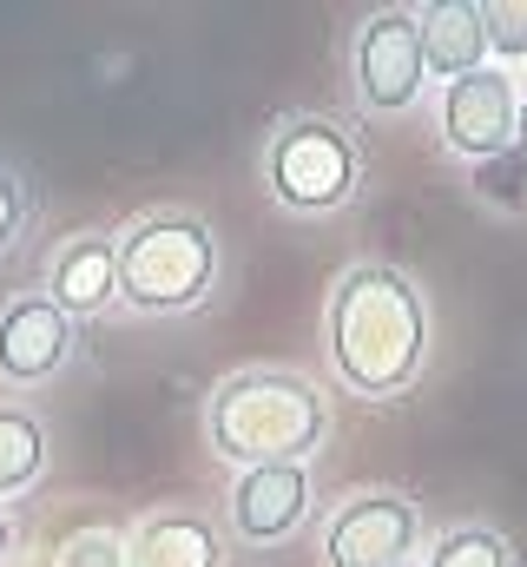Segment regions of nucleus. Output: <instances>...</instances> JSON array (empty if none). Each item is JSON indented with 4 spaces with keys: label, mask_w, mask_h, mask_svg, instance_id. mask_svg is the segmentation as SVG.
<instances>
[{
    "label": "nucleus",
    "mask_w": 527,
    "mask_h": 567,
    "mask_svg": "<svg viewBox=\"0 0 527 567\" xmlns=\"http://www.w3.org/2000/svg\"><path fill=\"white\" fill-rule=\"evenodd\" d=\"M73 357V323L46 297H13L0 310V377L7 383H46Z\"/></svg>",
    "instance_id": "9"
},
{
    "label": "nucleus",
    "mask_w": 527,
    "mask_h": 567,
    "mask_svg": "<svg viewBox=\"0 0 527 567\" xmlns=\"http://www.w3.org/2000/svg\"><path fill=\"white\" fill-rule=\"evenodd\" d=\"M428 567H515V548L495 535V528H448L442 542H435V555H428Z\"/></svg>",
    "instance_id": "14"
},
{
    "label": "nucleus",
    "mask_w": 527,
    "mask_h": 567,
    "mask_svg": "<svg viewBox=\"0 0 527 567\" xmlns=\"http://www.w3.org/2000/svg\"><path fill=\"white\" fill-rule=\"evenodd\" d=\"M113 297H120V251H113V238H100V231H73V238L53 251L46 303L73 323V317H100Z\"/></svg>",
    "instance_id": "10"
},
{
    "label": "nucleus",
    "mask_w": 527,
    "mask_h": 567,
    "mask_svg": "<svg viewBox=\"0 0 527 567\" xmlns=\"http://www.w3.org/2000/svg\"><path fill=\"white\" fill-rule=\"evenodd\" d=\"M323 337H330V370L350 383V396L390 403L415 383L428 357V303L395 265H350L330 290Z\"/></svg>",
    "instance_id": "1"
},
{
    "label": "nucleus",
    "mask_w": 527,
    "mask_h": 567,
    "mask_svg": "<svg viewBox=\"0 0 527 567\" xmlns=\"http://www.w3.org/2000/svg\"><path fill=\"white\" fill-rule=\"evenodd\" d=\"M350 66H356V93H363L370 113H409L422 100V80H428V66H422V20L402 13V7L370 13L356 27Z\"/></svg>",
    "instance_id": "5"
},
{
    "label": "nucleus",
    "mask_w": 527,
    "mask_h": 567,
    "mask_svg": "<svg viewBox=\"0 0 527 567\" xmlns=\"http://www.w3.org/2000/svg\"><path fill=\"white\" fill-rule=\"evenodd\" d=\"M120 567H225V542L198 508H152L126 535Z\"/></svg>",
    "instance_id": "11"
},
{
    "label": "nucleus",
    "mask_w": 527,
    "mask_h": 567,
    "mask_svg": "<svg viewBox=\"0 0 527 567\" xmlns=\"http://www.w3.org/2000/svg\"><path fill=\"white\" fill-rule=\"evenodd\" d=\"M515 152L527 158V93H521V113H515Z\"/></svg>",
    "instance_id": "18"
},
{
    "label": "nucleus",
    "mask_w": 527,
    "mask_h": 567,
    "mask_svg": "<svg viewBox=\"0 0 527 567\" xmlns=\"http://www.w3.org/2000/svg\"><path fill=\"white\" fill-rule=\"evenodd\" d=\"M27 212H33V192H27V178L0 165V251H7V245L27 231Z\"/></svg>",
    "instance_id": "17"
},
{
    "label": "nucleus",
    "mask_w": 527,
    "mask_h": 567,
    "mask_svg": "<svg viewBox=\"0 0 527 567\" xmlns=\"http://www.w3.org/2000/svg\"><path fill=\"white\" fill-rule=\"evenodd\" d=\"M40 468H46V429H40V416L0 403V495L33 488Z\"/></svg>",
    "instance_id": "13"
},
{
    "label": "nucleus",
    "mask_w": 527,
    "mask_h": 567,
    "mask_svg": "<svg viewBox=\"0 0 527 567\" xmlns=\"http://www.w3.org/2000/svg\"><path fill=\"white\" fill-rule=\"evenodd\" d=\"M7 548H13V522L0 515V561H7Z\"/></svg>",
    "instance_id": "19"
},
{
    "label": "nucleus",
    "mask_w": 527,
    "mask_h": 567,
    "mask_svg": "<svg viewBox=\"0 0 527 567\" xmlns=\"http://www.w3.org/2000/svg\"><path fill=\"white\" fill-rule=\"evenodd\" d=\"M415 542H422L415 502L376 488V495H350V502L330 515V528H323V561L330 567H409Z\"/></svg>",
    "instance_id": "6"
},
{
    "label": "nucleus",
    "mask_w": 527,
    "mask_h": 567,
    "mask_svg": "<svg viewBox=\"0 0 527 567\" xmlns=\"http://www.w3.org/2000/svg\"><path fill=\"white\" fill-rule=\"evenodd\" d=\"M475 198L502 205V212H527V158L521 152H495L475 165Z\"/></svg>",
    "instance_id": "15"
},
{
    "label": "nucleus",
    "mask_w": 527,
    "mask_h": 567,
    "mask_svg": "<svg viewBox=\"0 0 527 567\" xmlns=\"http://www.w3.org/2000/svg\"><path fill=\"white\" fill-rule=\"evenodd\" d=\"M120 251V297L145 317H172V310H198L218 278V238L205 218L192 212H152L138 218Z\"/></svg>",
    "instance_id": "3"
},
{
    "label": "nucleus",
    "mask_w": 527,
    "mask_h": 567,
    "mask_svg": "<svg viewBox=\"0 0 527 567\" xmlns=\"http://www.w3.org/2000/svg\"><path fill=\"white\" fill-rule=\"evenodd\" d=\"M482 33H488L495 53L527 60V0H495V7H482Z\"/></svg>",
    "instance_id": "16"
},
{
    "label": "nucleus",
    "mask_w": 527,
    "mask_h": 567,
    "mask_svg": "<svg viewBox=\"0 0 527 567\" xmlns=\"http://www.w3.org/2000/svg\"><path fill=\"white\" fill-rule=\"evenodd\" d=\"M205 429L225 462L264 468V462H303L323 442L330 410L303 370H238L211 390Z\"/></svg>",
    "instance_id": "2"
},
{
    "label": "nucleus",
    "mask_w": 527,
    "mask_h": 567,
    "mask_svg": "<svg viewBox=\"0 0 527 567\" xmlns=\"http://www.w3.org/2000/svg\"><path fill=\"white\" fill-rule=\"evenodd\" d=\"M415 20H422V66H428V73H442V80L482 73V53H488L482 7L442 0V7H428V13H415Z\"/></svg>",
    "instance_id": "12"
},
{
    "label": "nucleus",
    "mask_w": 527,
    "mask_h": 567,
    "mask_svg": "<svg viewBox=\"0 0 527 567\" xmlns=\"http://www.w3.org/2000/svg\"><path fill=\"white\" fill-rule=\"evenodd\" d=\"M310 515V475L303 462H264V468H238L231 482V528L245 542H283L297 535Z\"/></svg>",
    "instance_id": "8"
},
{
    "label": "nucleus",
    "mask_w": 527,
    "mask_h": 567,
    "mask_svg": "<svg viewBox=\"0 0 527 567\" xmlns=\"http://www.w3.org/2000/svg\"><path fill=\"white\" fill-rule=\"evenodd\" d=\"M264 185H270V198L283 212H310L317 218V212H337V205L356 198L363 152H356V140L337 120L297 113V120H283L270 133V145H264Z\"/></svg>",
    "instance_id": "4"
},
{
    "label": "nucleus",
    "mask_w": 527,
    "mask_h": 567,
    "mask_svg": "<svg viewBox=\"0 0 527 567\" xmlns=\"http://www.w3.org/2000/svg\"><path fill=\"white\" fill-rule=\"evenodd\" d=\"M515 113H521V93L508 73L482 66L468 80H448L442 93V140L455 145L462 158H495V152H515Z\"/></svg>",
    "instance_id": "7"
}]
</instances>
